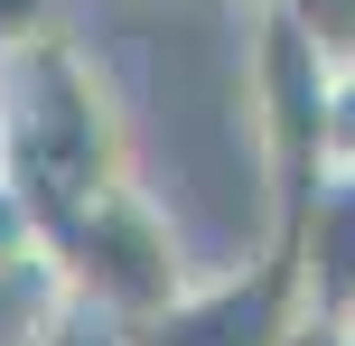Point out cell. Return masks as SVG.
Segmentation results:
<instances>
[{
  "label": "cell",
  "instance_id": "obj_1",
  "mask_svg": "<svg viewBox=\"0 0 355 346\" xmlns=\"http://www.w3.org/2000/svg\"><path fill=\"white\" fill-rule=\"evenodd\" d=\"M0 178L19 187L37 234L56 216H75V206H94L103 187L141 178L122 94H112L103 56L85 37L47 28L19 56H0Z\"/></svg>",
  "mask_w": 355,
  "mask_h": 346
},
{
  "label": "cell",
  "instance_id": "obj_2",
  "mask_svg": "<svg viewBox=\"0 0 355 346\" xmlns=\"http://www.w3.org/2000/svg\"><path fill=\"white\" fill-rule=\"evenodd\" d=\"M243 141H252L271 234H281L300 216V197L327 178V56L281 10H262L243 37Z\"/></svg>",
  "mask_w": 355,
  "mask_h": 346
},
{
  "label": "cell",
  "instance_id": "obj_3",
  "mask_svg": "<svg viewBox=\"0 0 355 346\" xmlns=\"http://www.w3.org/2000/svg\"><path fill=\"white\" fill-rule=\"evenodd\" d=\"M47 253L66 262V281L85 291V309H103L112 328H122V318H141V309H159L178 281L196 272L178 216L150 197L141 178H122V187H103L94 206L56 216V225H47Z\"/></svg>",
  "mask_w": 355,
  "mask_h": 346
},
{
  "label": "cell",
  "instance_id": "obj_4",
  "mask_svg": "<svg viewBox=\"0 0 355 346\" xmlns=\"http://www.w3.org/2000/svg\"><path fill=\"white\" fill-rule=\"evenodd\" d=\"M300 318H309L300 253H290V234H262L252 253L187 272L159 309L122 318V346H290Z\"/></svg>",
  "mask_w": 355,
  "mask_h": 346
},
{
  "label": "cell",
  "instance_id": "obj_5",
  "mask_svg": "<svg viewBox=\"0 0 355 346\" xmlns=\"http://www.w3.org/2000/svg\"><path fill=\"white\" fill-rule=\"evenodd\" d=\"M281 234H290V253H300L309 318L346 309V300H355V168H327V178L300 197V216H290Z\"/></svg>",
  "mask_w": 355,
  "mask_h": 346
},
{
  "label": "cell",
  "instance_id": "obj_6",
  "mask_svg": "<svg viewBox=\"0 0 355 346\" xmlns=\"http://www.w3.org/2000/svg\"><path fill=\"white\" fill-rule=\"evenodd\" d=\"M85 318V291L66 281V262L47 253V234H19L0 253V346H66Z\"/></svg>",
  "mask_w": 355,
  "mask_h": 346
},
{
  "label": "cell",
  "instance_id": "obj_7",
  "mask_svg": "<svg viewBox=\"0 0 355 346\" xmlns=\"http://www.w3.org/2000/svg\"><path fill=\"white\" fill-rule=\"evenodd\" d=\"M271 10H281L290 28L327 56V66H337V56H355V0H271Z\"/></svg>",
  "mask_w": 355,
  "mask_h": 346
},
{
  "label": "cell",
  "instance_id": "obj_8",
  "mask_svg": "<svg viewBox=\"0 0 355 346\" xmlns=\"http://www.w3.org/2000/svg\"><path fill=\"white\" fill-rule=\"evenodd\" d=\"M327 168H355V56L327 66Z\"/></svg>",
  "mask_w": 355,
  "mask_h": 346
},
{
  "label": "cell",
  "instance_id": "obj_9",
  "mask_svg": "<svg viewBox=\"0 0 355 346\" xmlns=\"http://www.w3.org/2000/svg\"><path fill=\"white\" fill-rule=\"evenodd\" d=\"M47 28H66V0H0V56H19Z\"/></svg>",
  "mask_w": 355,
  "mask_h": 346
},
{
  "label": "cell",
  "instance_id": "obj_10",
  "mask_svg": "<svg viewBox=\"0 0 355 346\" xmlns=\"http://www.w3.org/2000/svg\"><path fill=\"white\" fill-rule=\"evenodd\" d=\"M225 10H243V19H262V10H271V0H225Z\"/></svg>",
  "mask_w": 355,
  "mask_h": 346
}]
</instances>
